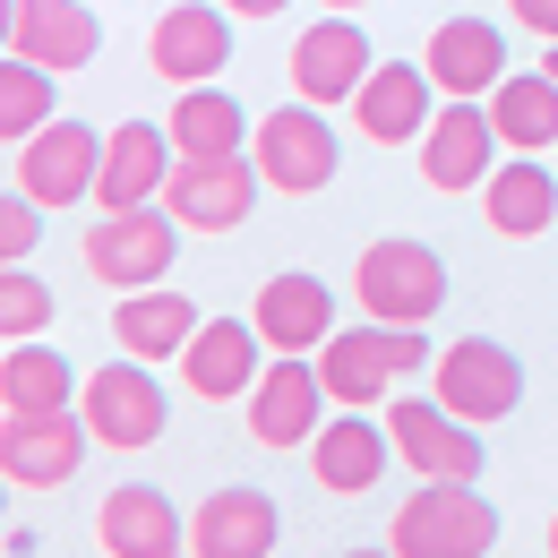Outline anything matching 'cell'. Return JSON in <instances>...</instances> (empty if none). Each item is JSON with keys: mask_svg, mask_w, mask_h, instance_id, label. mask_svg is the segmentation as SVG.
I'll list each match as a JSON object with an SVG mask.
<instances>
[{"mask_svg": "<svg viewBox=\"0 0 558 558\" xmlns=\"http://www.w3.org/2000/svg\"><path fill=\"white\" fill-rule=\"evenodd\" d=\"M498 146L507 138H498V121H489L482 95H447V112L421 130L413 155H421V181H429L438 198H464V190L482 198V181L498 172Z\"/></svg>", "mask_w": 558, "mask_h": 558, "instance_id": "11", "label": "cell"}, {"mask_svg": "<svg viewBox=\"0 0 558 558\" xmlns=\"http://www.w3.org/2000/svg\"><path fill=\"white\" fill-rule=\"evenodd\" d=\"M52 77H61V70H44V61H26V52H9V61H0V138H9V146H26L44 121H61Z\"/></svg>", "mask_w": 558, "mask_h": 558, "instance_id": "30", "label": "cell"}, {"mask_svg": "<svg viewBox=\"0 0 558 558\" xmlns=\"http://www.w3.org/2000/svg\"><path fill=\"white\" fill-rule=\"evenodd\" d=\"M429 361H438V352H429L421 327H387V318H369V327H336V336L318 344V378H327L336 404L387 413L396 378H413V369H429Z\"/></svg>", "mask_w": 558, "mask_h": 558, "instance_id": "1", "label": "cell"}, {"mask_svg": "<svg viewBox=\"0 0 558 558\" xmlns=\"http://www.w3.org/2000/svg\"><path fill=\"white\" fill-rule=\"evenodd\" d=\"M232 61V9L223 0H172L155 26H146V70L163 86H207Z\"/></svg>", "mask_w": 558, "mask_h": 558, "instance_id": "14", "label": "cell"}, {"mask_svg": "<svg viewBox=\"0 0 558 558\" xmlns=\"http://www.w3.org/2000/svg\"><path fill=\"white\" fill-rule=\"evenodd\" d=\"M542 70H550V77H558V44H550V61H542Z\"/></svg>", "mask_w": 558, "mask_h": 558, "instance_id": "36", "label": "cell"}, {"mask_svg": "<svg viewBox=\"0 0 558 558\" xmlns=\"http://www.w3.org/2000/svg\"><path fill=\"white\" fill-rule=\"evenodd\" d=\"M327 413H336V396H327V378H318V352H276V361L258 369V387L241 396L250 438L276 447V456H283V447H310Z\"/></svg>", "mask_w": 558, "mask_h": 558, "instance_id": "7", "label": "cell"}, {"mask_svg": "<svg viewBox=\"0 0 558 558\" xmlns=\"http://www.w3.org/2000/svg\"><path fill=\"white\" fill-rule=\"evenodd\" d=\"M223 9H232V17H241V26H258V17H283V9H292V0H223Z\"/></svg>", "mask_w": 558, "mask_h": 558, "instance_id": "34", "label": "cell"}, {"mask_svg": "<svg viewBox=\"0 0 558 558\" xmlns=\"http://www.w3.org/2000/svg\"><path fill=\"white\" fill-rule=\"evenodd\" d=\"M438 121V77L429 61H378L352 95V130L369 146H421V130Z\"/></svg>", "mask_w": 558, "mask_h": 558, "instance_id": "16", "label": "cell"}, {"mask_svg": "<svg viewBox=\"0 0 558 558\" xmlns=\"http://www.w3.org/2000/svg\"><path fill=\"white\" fill-rule=\"evenodd\" d=\"M421 61H429V77H438V95H489L498 77L515 70L507 26H489V17H438L429 44H421Z\"/></svg>", "mask_w": 558, "mask_h": 558, "instance_id": "22", "label": "cell"}, {"mask_svg": "<svg viewBox=\"0 0 558 558\" xmlns=\"http://www.w3.org/2000/svg\"><path fill=\"white\" fill-rule=\"evenodd\" d=\"M86 447H95V429H86L77 404H61V413H0V482L61 489L86 464Z\"/></svg>", "mask_w": 558, "mask_h": 558, "instance_id": "12", "label": "cell"}, {"mask_svg": "<svg viewBox=\"0 0 558 558\" xmlns=\"http://www.w3.org/2000/svg\"><path fill=\"white\" fill-rule=\"evenodd\" d=\"M35 232H44V198L9 190V198H0V258H9V267H26V258H35Z\"/></svg>", "mask_w": 558, "mask_h": 558, "instance_id": "32", "label": "cell"}, {"mask_svg": "<svg viewBox=\"0 0 558 558\" xmlns=\"http://www.w3.org/2000/svg\"><path fill=\"white\" fill-rule=\"evenodd\" d=\"M507 17H515L524 35H542V44H558V0H507Z\"/></svg>", "mask_w": 558, "mask_h": 558, "instance_id": "33", "label": "cell"}, {"mask_svg": "<svg viewBox=\"0 0 558 558\" xmlns=\"http://www.w3.org/2000/svg\"><path fill=\"white\" fill-rule=\"evenodd\" d=\"M267 198V172L250 155H181L163 181V207L181 215L190 232H241Z\"/></svg>", "mask_w": 558, "mask_h": 558, "instance_id": "9", "label": "cell"}, {"mask_svg": "<svg viewBox=\"0 0 558 558\" xmlns=\"http://www.w3.org/2000/svg\"><path fill=\"white\" fill-rule=\"evenodd\" d=\"M250 318H258V336H267V352H318L327 336H336V292L318 276H267L258 283V301H250Z\"/></svg>", "mask_w": 558, "mask_h": 558, "instance_id": "25", "label": "cell"}, {"mask_svg": "<svg viewBox=\"0 0 558 558\" xmlns=\"http://www.w3.org/2000/svg\"><path fill=\"white\" fill-rule=\"evenodd\" d=\"M283 70H292V95L301 104H318V112H336V104H352L361 95V77L378 70V52H369V35L352 26L344 9H327L292 52H283Z\"/></svg>", "mask_w": 558, "mask_h": 558, "instance_id": "15", "label": "cell"}, {"mask_svg": "<svg viewBox=\"0 0 558 558\" xmlns=\"http://www.w3.org/2000/svg\"><path fill=\"white\" fill-rule=\"evenodd\" d=\"M318 9H344V17H352V9H369V0H318Z\"/></svg>", "mask_w": 558, "mask_h": 558, "instance_id": "35", "label": "cell"}, {"mask_svg": "<svg viewBox=\"0 0 558 558\" xmlns=\"http://www.w3.org/2000/svg\"><path fill=\"white\" fill-rule=\"evenodd\" d=\"M387 464H396V429H387V413L336 404V413L318 421V438H310V473H318V489H336V498L378 489Z\"/></svg>", "mask_w": 558, "mask_h": 558, "instance_id": "17", "label": "cell"}, {"mask_svg": "<svg viewBox=\"0 0 558 558\" xmlns=\"http://www.w3.org/2000/svg\"><path fill=\"white\" fill-rule=\"evenodd\" d=\"M250 163L267 172L276 198H318V190L336 181L344 146H336V121H327L318 104L292 95L283 112H258V130H250Z\"/></svg>", "mask_w": 558, "mask_h": 558, "instance_id": "5", "label": "cell"}, {"mask_svg": "<svg viewBox=\"0 0 558 558\" xmlns=\"http://www.w3.org/2000/svg\"><path fill=\"white\" fill-rule=\"evenodd\" d=\"M198 336V310L172 292V283H146V292H121V310H112V344L138 352V361H181Z\"/></svg>", "mask_w": 558, "mask_h": 558, "instance_id": "27", "label": "cell"}, {"mask_svg": "<svg viewBox=\"0 0 558 558\" xmlns=\"http://www.w3.org/2000/svg\"><path fill=\"white\" fill-rule=\"evenodd\" d=\"M267 361H276V352L258 336V318H250V327H241V318H198V336L181 352V387H190L198 404H241Z\"/></svg>", "mask_w": 558, "mask_h": 558, "instance_id": "18", "label": "cell"}, {"mask_svg": "<svg viewBox=\"0 0 558 558\" xmlns=\"http://www.w3.org/2000/svg\"><path fill=\"white\" fill-rule=\"evenodd\" d=\"M44 327H52V283L35 267H0V336L17 344V336H44Z\"/></svg>", "mask_w": 558, "mask_h": 558, "instance_id": "31", "label": "cell"}, {"mask_svg": "<svg viewBox=\"0 0 558 558\" xmlns=\"http://www.w3.org/2000/svg\"><path fill=\"white\" fill-rule=\"evenodd\" d=\"M550 163H558V155H550Z\"/></svg>", "mask_w": 558, "mask_h": 558, "instance_id": "38", "label": "cell"}, {"mask_svg": "<svg viewBox=\"0 0 558 558\" xmlns=\"http://www.w3.org/2000/svg\"><path fill=\"white\" fill-rule=\"evenodd\" d=\"M172 163H181V146L172 130H155V121H121L112 138H104V172H95V207H155L163 198V181H172Z\"/></svg>", "mask_w": 558, "mask_h": 558, "instance_id": "21", "label": "cell"}, {"mask_svg": "<svg viewBox=\"0 0 558 558\" xmlns=\"http://www.w3.org/2000/svg\"><path fill=\"white\" fill-rule=\"evenodd\" d=\"M95 172H104V138L86 121H44L26 146H9V190L44 198V207L95 198Z\"/></svg>", "mask_w": 558, "mask_h": 558, "instance_id": "13", "label": "cell"}, {"mask_svg": "<svg viewBox=\"0 0 558 558\" xmlns=\"http://www.w3.org/2000/svg\"><path fill=\"white\" fill-rule=\"evenodd\" d=\"M77 413H86V429H95V447H112V456H138V447H155V438H163L172 404H163V387H155V361L121 352V361L86 369V387H77Z\"/></svg>", "mask_w": 558, "mask_h": 558, "instance_id": "6", "label": "cell"}, {"mask_svg": "<svg viewBox=\"0 0 558 558\" xmlns=\"http://www.w3.org/2000/svg\"><path fill=\"white\" fill-rule=\"evenodd\" d=\"M482 104L498 121V138H507V155H558V77L550 70H507Z\"/></svg>", "mask_w": 558, "mask_h": 558, "instance_id": "26", "label": "cell"}, {"mask_svg": "<svg viewBox=\"0 0 558 558\" xmlns=\"http://www.w3.org/2000/svg\"><path fill=\"white\" fill-rule=\"evenodd\" d=\"M482 223L498 232V241H542V232L558 223V163L507 155V163L482 181Z\"/></svg>", "mask_w": 558, "mask_h": 558, "instance_id": "24", "label": "cell"}, {"mask_svg": "<svg viewBox=\"0 0 558 558\" xmlns=\"http://www.w3.org/2000/svg\"><path fill=\"white\" fill-rule=\"evenodd\" d=\"M550 558H558V515H550Z\"/></svg>", "mask_w": 558, "mask_h": 558, "instance_id": "37", "label": "cell"}, {"mask_svg": "<svg viewBox=\"0 0 558 558\" xmlns=\"http://www.w3.org/2000/svg\"><path fill=\"white\" fill-rule=\"evenodd\" d=\"M77 387H86L77 361L44 336H17L0 361V413H61V404H77Z\"/></svg>", "mask_w": 558, "mask_h": 558, "instance_id": "28", "label": "cell"}, {"mask_svg": "<svg viewBox=\"0 0 558 558\" xmlns=\"http://www.w3.org/2000/svg\"><path fill=\"white\" fill-rule=\"evenodd\" d=\"M429 396L447 413H464L473 429H489V421H507L524 404V361L498 344V336H456V344L429 361Z\"/></svg>", "mask_w": 558, "mask_h": 558, "instance_id": "8", "label": "cell"}, {"mask_svg": "<svg viewBox=\"0 0 558 558\" xmlns=\"http://www.w3.org/2000/svg\"><path fill=\"white\" fill-rule=\"evenodd\" d=\"M250 130H258V121H250V112H241V95H223L215 77L172 95V146H181V155H241Z\"/></svg>", "mask_w": 558, "mask_h": 558, "instance_id": "29", "label": "cell"}, {"mask_svg": "<svg viewBox=\"0 0 558 558\" xmlns=\"http://www.w3.org/2000/svg\"><path fill=\"white\" fill-rule=\"evenodd\" d=\"M387 550L396 558H489L498 550V507L473 482H421L387 524Z\"/></svg>", "mask_w": 558, "mask_h": 558, "instance_id": "3", "label": "cell"}, {"mask_svg": "<svg viewBox=\"0 0 558 558\" xmlns=\"http://www.w3.org/2000/svg\"><path fill=\"white\" fill-rule=\"evenodd\" d=\"M181 215L163 207H95V223H86V241H77V258H86V276L112 283V292H146V283H172V258H181Z\"/></svg>", "mask_w": 558, "mask_h": 558, "instance_id": "2", "label": "cell"}, {"mask_svg": "<svg viewBox=\"0 0 558 558\" xmlns=\"http://www.w3.org/2000/svg\"><path fill=\"white\" fill-rule=\"evenodd\" d=\"M352 301L369 310V318H387V327H429L438 310H447V258L413 241V232H396V241H369L361 258H352Z\"/></svg>", "mask_w": 558, "mask_h": 558, "instance_id": "4", "label": "cell"}, {"mask_svg": "<svg viewBox=\"0 0 558 558\" xmlns=\"http://www.w3.org/2000/svg\"><path fill=\"white\" fill-rule=\"evenodd\" d=\"M387 429H396V464L421 473V482H482V429L464 413H447L438 396H396L387 404Z\"/></svg>", "mask_w": 558, "mask_h": 558, "instance_id": "10", "label": "cell"}, {"mask_svg": "<svg viewBox=\"0 0 558 558\" xmlns=\"http://www.w3.org/2000/svg\"><path fill=\"white\" fill-rule=\"evenodd\" d=\"M283 542V507L267 489H215L190 507V558H267Z\"/></svg>", "mask_w": 558, "mask_h": 558, "instance_id": "20", "label": "cell"}, {"mask_svg": "<svg viewBox=\"0 0 558 558\" xmlns=\"http://www.w3.org/2000/svg\"><path fill=\"white\" fill-rule=\"evenodd\" d=\"M9 52L44 61V70H86L104 52V26L86 0H9Z\"/></svg>", "mask_w": 558, "mask_h": 558, "instance_id": "23", "label": "cell"}, {"mask_svg": "<svg viewBox=\"0 0 558 558\" xmlns=\"http://www.w3.org/2000/svg\"><path fill=\"white\" fill-rule=\"evenodd\" d=\"M95 542H104V558H172L190 550V515L155 482H121L95 507Z\"/></svg>", "mask_w": 558, "mask_h": 558, "instance_id": "19", "label": "cell"}]
</instances>
